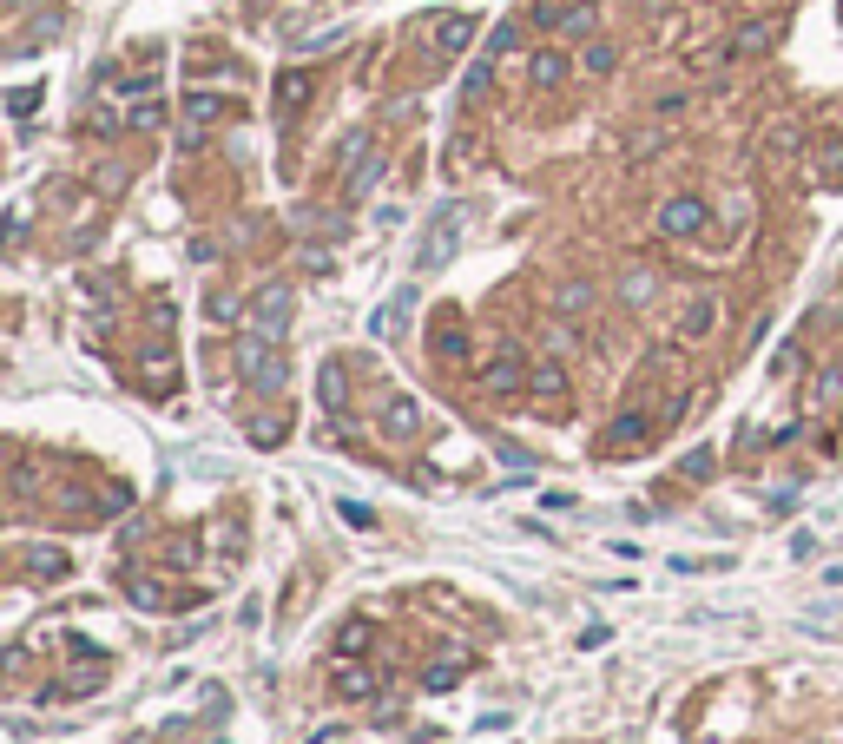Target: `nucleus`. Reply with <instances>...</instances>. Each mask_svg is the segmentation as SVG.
I'll list each match as a JSON object with an SVG mask.
<instances>
[{"label":"nucleus","mask_w":843,"mask_h":744,"mask_svg":"<svg viewBox=\"0 0 843 744\" xmlns=\"http://www.w3.org/2000/svg\"><path fill=\"white\" fill-rule=\"evenodd\" d=\"M238 376L251 382V389H264V396H277V389L290 382L284 343H271V336H244V343H238Z\"/></svg>","instance_id":"1"},{"label":"nucleus","mask_w":843,"mask_h":744,"mask_svg":"<svg viewBox=\"0 0 843 744\" xmlns=\"http://www.w3.org/2000/svg\"><path fill=\"white\" fill-rule=\"evenodd\" d=\"M336 172H343V205H356V198H363V191L382 178L376 139H369V132H350V139H343V152H336Z\"/></svg>","instance_id":"2"},{"label":"nucleus","mask_w":843,"mask_h":744,"mask_svg":"<svg viewBox=\"0 0 843 744\" xmlns=\"http://www.w3.org/2000/svg\"><path fill=\"white\" fill-rule=\"evenodd\" d=\"M462 231H468V205L448 198V205L422 224V251H415V264H422V270H442L448 257H455V244H462Z\"/></svg>","instance_id":"3"},{"label":"nucleus","mask_w":843,"mask_h":744,"mask_svg":"<svg viewBox=\"0 0 843 744\" xmlns=\"http://www.w3.org/2000/svg\"><path fill=\"white\" fill-rule=\"evenodd\" d=\"M705 231H712V205H705L699 191H672L666 205H659V238L692 244V238H705Z\"/></svg>","instance_id":"4"},{"label":"nucleus","mask_w":843,"mask_h":744,"mask_svg":"<svg viewBox=\"0 0 843 744\" xmlns=\"http://www.w3.org/2000/svg\"><path fill=\"white\" fill-rule=\"evenodd\" d=\"M527 369H534V363H527V356H521V349H514V343H501V349H494V356H488V363H481V396H494V402H508V396H527Z\"/></svg>","instance_id":"5"},{"label":"nucleus","mask_w":843,"mask_h":744,"mask_svg":"<svg viewBox=\"0 0 843 744\" xmlns=\"http://www.w3.org/2000/svg\"><path fill=\"white\" fill-rule=\"evenodd\" d=\"M415 33L429 40V60H435V66H448L455 53H468V40H475V14H429Z\"/></svg>","instance_id":"6"},{"label":"nucleus","mask_w":843,"mask_h":744,"mask_svg":"<svg viewBox=\"0 0 843 744\" xmlns=\"http://www.w3.org/2000/svg\"><path fill=\"white\" fill-rule=\"evenodd\" d=\"M429 356H435L442 369H462L468 356H475V336H468L462 310H435V323H429Z\"/></svg>","instance_id":"7"},{"label":"nucleus","mask_w":843,"mask_h":744,"mask_svg":"<svg viewBox=\"0 0 843 744\" xmlns=\"http://www.w3.org/2000/svg\"><path fill=\"white\" fill-rule=\"evenodd\" d=\"M567 396H573V376H567L560 356H541V363L527 369V402H534L541 415H560V409H567Z\"/></svg>","instance_id":"8"},{"label":"nucleus","mask_w":843,"mask_h":744,"mask_svg":"<svg viewBox=\"0 0 843 744\" xmlns=\"http://www.w3.org/2000/svg\"><path fill=\"white\" fill-rule=\"evenodd\" d=\"M659 435V422L646 409H626V415H613L606 422V435H600V455H633V448H646Z\"/></svg>","instance_id":"9"},{"label":"nucleus","mask_w":843,"mask_h":744,"mask_svg":"<svg viewBox=\"0 0 843 744\" xmlns=\"http://www.w3.org/2000/svg\"><path fill=\"white\" fill-rule=\"evenodd\" d=\"M784 40V14H751L745 27L725 33V47H732V60H751V53H771Z\"/></svg>","instance_id":"10"},{"label":"nucleus","mask_w":843,"mask_h":744,"mask_svg":"<svg viewBox=\"0 0 843 744\" xmlns=\"http://www.w3.org/2000/svg\"><path fill=\"white\" fill-rule=\"evenodd\" d=\"M244 317H251V336H271V343H284V330H290V290H284V284L257 290Z\"/></svg>","instance_id":"11"},{"label":"nucleus","mask_w":843,"mask_h":744,"mask_svg":"<svg viewBox=\"0 0 843 744\" xmlns=\"http://www.w3.org/2000/svg\"><path fill=\"white\" fill-rule=\"evenodd\" d=\"M224 119H231V99L224 93H185V145H205Z\"/></svg>","instance_id":"12"},{"label":"nucleus","mask_w":843,"mask_h":744,"mask_svg":"<svg viewBox=\"0 0 843 744\" xmlns=\"http://www.w3.org/2000/svg\"><path fill=\"white\" fill-rule=\"evenodd\" d=\"M573 53H560V47H534L527 53V93H554V86H567L573 80Z\"/></svg>","instance_id":"13"},{"label":"nucleus","mask_w":843,"mask_h":744,"mask_svg":"<svg viewBox=\"0 0 843 744\" xmlns=\"http://www.w3.org/2000/svg\"><path fill=\"white\" fill-rule=\"evenodd\" d=\"M712 330H718V297H712V290H699V297H692V303L679 310L672 336H679V343H705Z\"/></svg>","instance_id":"14"},{"label":"nucleus","mask_w":843,"mask_h":744,"mask_svg":"<svg viewBox=\"0 0 843 744\" xmlns=\"http://www.w3.org/2000/svg\"><path fill=\"white\" fill-rule=\"evenodd\" d=\"M422 422H429V415H422L415 396H389V402H382V435H389V442H415Z\"/></svg>","instance_id":"15"},{"label":"nucleus","mask_w":843,"mask_h":744,"mask_svg":"<svg viewBox=\"0 0 843 744\" xmlns=\"http://www.w3.org/2000/svg\"><path fill=\"white\" fill-rule=\"evenodd\" d=\"M573 60H580V73H587V80H613V73H620V40H600V33H593V40L573 53Z\"/></svg>","instance_id":"16"},{"label":"nucleus","mask_w":843,"mask_h":744,"mask_svg":"<svg viewBox=\"0 0 843 744\" xmlns=\"http://www.w3.org/2000/svg\"><path fill=\"white\" fill-rule=\"evenodd\" d=\"M244 540H251V521L231 507V514H224V527H218V567H224V573L244 567Z\"/></svg>","instance_id":"17"},{"label":"nucleus","mask_w":843,"mask_h":744,"mask_svg":"<svg viewBox=\"0 0 843 744\" xmlns=\"http://www.w3.org/2000/svg\"><path fill=\"white\" fill-rule=\"evenodd\" d=\"M317 402H323L330 415H343V409H350V369L336 363V356L317 369Z\"/></svg>","instance_id":"18"},{"label":"nucleus","mask_w":843,"mask_h":744,"mask_svg":"<svg viewBox=\"0 0 843 744\" xmlns=\"http://www.w3.org/2000/svg\"><path fill=\"white\" fill-rule=\"evenodd\" d=\"M20 567H27L33 580H66V573H73V554H66V547H20Z\"/></svg>","instance_id":"19"},{"label":"nucleus","mask_w":843,"mask_h":744,"mask_svg":"<svg viewBox=\"0 0 843 744\" xmlns=\"http://www.w3.org/2000/svg\"><path fill=\"white\" fill-rule=\"evenodd\" d=\"M310 93H317V80H310V73H303V66H284V73H277V112H284V119H290V112H303V99H310Z\"/></svg>","instance_id":"20"},{"label":"nucleus","mask_w":843,"mask_h":744,"mask_svg":"<svg viewBox=\"0 0 843 744\" xmlns=\"http://www.w3.org/2000/svg\"><path fill=\"white\" fill-rule=\"evenodd\" d=\"M593 310V284L587 277H560L554 284V317H587Z\"/></svg>","instance_id":"21"},{"label":"nucleus","mask_w":843,"mask_h":744,"mask_svg":"<svg viewBox=\"0 0 843 744\" xmlns=\"http://www.w3.org/2000/svg\"><path fill=\"white\" fill-rule=\"evenodd\" d=\"M139 369H145L139 382L152 389V396H172V389H178V363H172V349H152V356H145Z\"/></svg>","instance_id":"22"},{"label":"nucleus","mask_w":843,"mask_h":744,"mask_svg":"<svg viewBox=\"0 0 843 744\" xmlns=\"http://www.w3.org/2000/svg\"><path fill=\"white\" fill-rule=\"evenodd\" d=\"M797 152H804V126H791V119H778V126L764 132V159H771V165L797 159Z\"/></svg>","instance_id":"23"},{"label":"nucleus","mask_w":843,"mask_h":744,"mask_svg":"<svg viewBox=\"0 0 843 744\" xmlns=\"http://www.w3.org/2000/svg\"><path fill=\"white\" fill-rule=\"evenodd\" d=\"M817 185H843V132L817 139Z\"/></svg>","instance_id":"24"},{"label":"nucleus","mask_w":843,"mask_h":744,"mask_svg":"<svg viewBox=\"0 0 843 744\" xmlns=\"http://www.w3.org/2000/svg\"><path fill=\"white\" fill-rule=\"evenodd\" d=\"M837 389H843V363H830V369H817L811 376V396H804V409H830V402H837Z\"/></svg>","instance_id":"25"},{"label":"nucleus","mask_w":843,"mask_h":744,"mask_svg":"<svg viewBox=\"0 0 843 744\" xmlns=\"http://www.w3.org/2000/svg\"><path fill=\"white\" fill-rule=\"evenodd\" d=\"M369 639H376V626H369V619H343V626H336V652H343V659H356Z\"/></svg>","instance_id":"26"},{"label":"nucleus","mask_w":843,"mask_h":744,"mask_svg":"<svg viewBox=\"0 0 843 744\" xmlns=\"http://www.w3.org/2000/svg\"><path fill=\"white\" fill-rule=\"evenodd\" d=\"M369 692H376V672H363V665L336 672V698H369Z\"/></svg>","instance_id":"27"},{"label":"nucleus","mask_w":843,"mask_h":744,"mask_svg":"<svg viewBox=\"0 0 843 744\" xmlns=\"http://www.w3.org/2000/svg\"><path fill=\"white\" fill-rule=\"evenodd\" d=\"M653 290H659V277H653V270H646V264H633V270H626V277H620V297H626V303H646V297H653Z\"/></svg>","instance_id":"28"},{"label":"nucleus","mask_w":843,"mask_h":744,"mask_svg":"<svg viewBox=\"0 0 843 744\" xmlns=\"http://www.w3.org/2000/svg\"><path fill=\"white\" fill-rule=\"evenodd\" d=\"M494 66H501V60H494V53H481V60L468 66V80H462V93H468V99H481V93H488V86H494Z\"/></svg>","instance_id":"29"},{"label":"nucleus","mask_w":843,"mask_h":744,"mask_svg":"<svg viewBox=\"0 0 843 744\" xmlns=\"http://www.w3.org/2000/svg\"><path fill=\"white\" fill-rule=\"evenodd\" d=\"M514 47H521V20H501V27L488 33V47H481V53H494V60H508Z\"/></svg>","instance_id":"30"},{"label":"nucleus","mask_w":843,"mask_h":744,"mask_svg":"<svg viewBox=\"0 0 843 744\" xmlns=\"http://www.w3.org/2000/svg\"><path fill=\"white\" fill-rule=\"evenodd\" d=\"M745 224H751V198H738V191H732V198H725V224H718V238H738Z\"/></svg>","instance_id":"31"},{"label":"nucleus","mask_w":843,"mask_h":744,"mask_svg":"<svg viewBox=\"0 0 843 744\" xmlns=\"http://www.w3.org/2000/svg\"><path fill=\"white\" fill-rule=\"evenodd\" d=\"M527 20H534L541 33H560V20H567V0H534V7H527Z\"/></svg>","instance_id":"32"},{"label":"nucleus","mask_w":843,"mask_h":744,"mask_svg":"<svg viewBox=\"0 0 843 744\" xmlns=\"http://www.w3.org/2000/svg\"><path fill=\"white\" fill-rule=\"evenodd\" d=\"M409 290H402V297H389V310H382V317H376V336H396L402 330V323H409Z\"/></svg>","instance_id":"33"},{"label":"nucleus","mask_w":843,"mask_h":744,"mask_svg":"<svg viewBox=\"0 0 843 744\" xmlns=\"http://www.w3.org/2000/svg\"><path fill=\"white\" fill-rule=\"evenodd\" d=\"M284 435H290V428H284V415H257V422H251V442H257V448H277Z\"/></svg>","instance_id":"34"},{"label":"nucleus","mask_w":843,"mask_h":744,"mask_svg":"<svg viewBox=\"0 0 843 744\" xmlns=\"http://www.w3.org/2000/svg\"><path fill=\"white\" fill-rule=\"evenodd\" d=\"M126 126H132V132H152V126H165V106H159V99H139V106L126 112Z\"/></svg>","instance_id":"35"},{"label":"nucleus","mask_w":843,"mask_h":744,"mask_svg":"<svg viewBox=\"0 0 843 744\" xmlns=\"http://www.w3.org/2000/svg\"><path fill=\"white\" fill-rule=\"evenodd\" d=\"M205 317L211 323H238V297H231V290H211V297H205Z\"/></svg>","instance_id":"36"},{"label":"nucleus","mask_w":843,"mask_h":744,"mask_svg":"<svg viewBox=\"0 0 843 744\" xmlns=\"http://www.w3.org/2000/svg\"><path fill=\"white\" fill-rule=\"evenodd\" d=\"M455 679H462V659H435V665H429V679H422V685H429V692H448Z\"/></svg>","instance_id":"37"},{"label":"nucleus","mask_w":843,"mask_h":744,"mask_svg":"<svg viewBox=\"0 0 843 744\" xmlns=\"http://www.w3.org/2000/svg\"><path fill=\"white\" fill-rule=\"evenodd\" d=\"M191 73H231V60L218 47H191Z\"/></svg>","instance_id":"38"},{"label":"nucleus","mask_w":843,"mask_h":744,"mask_svg":"<svg viewBox=\"0 0 843 744\" xmlns=\"http://www.w3.org/2000/svg\"><path fill=\"white\" fill-rule=\"evenodd\" d=\"M725 60H732V47H725V40H718V47H699V53H692V73H718Z\"/></svg>","instance_id":"39"},{"label":"nucleus","mask_w":843,"mask_h":744,"mask_svg":"<svg viewBox=\"0 0 843 744\" xmlns=\"http://www.w3.org/2000/svg\"><path fill=\"white\" fill-rule=\"evenodd\" d=\"M712 448H692V455H685V481H712Z\"/></svg>","instance_id":"40"},{"label":"nucleus","mask_w":843,"mask_h":744,"mask_svg":"<svg viewBox=\"0 0 843 744\" xmlns=\"http://www.w3.org/2000/svg\"><path fill=\"white\" fill-rule=\"evenodd\" d=\"M336 514H343V521H350V527H376V514H369L363 501H343V507H336Z\"/></svg>","instance_id":"41"},{"label":"nucleus","mask_w":843,"mask_h":744,"mask_svg":"<svg viewBox=\"0 0 843 744\" xmlns=\"http://www.w3.org/2000/svg\"><path fill=\"white\" fill-rule=\"evenodd\" d=\"M797 369H804V349L784 343V349H778V376H797Z\"/></svg>","instance_id":"42"},{"label":"nucleus","mask_w":843,"mask_h":744,"mask_svg":"<svg viewBox=\"0 0 843 744\" xmlns=\"http://www.w3.org/2000/svg\"><path fill=\"white\" fill-rule=\"evenodd\" d=\"M33 106H40V86H20V93H14V119H33Z\"/></svg>","instance_id":"43"}]
</instances>
